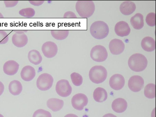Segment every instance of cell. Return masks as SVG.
<instances>
[{
  "label": "cell",
  "instance_id": "ffe728a7",
  "mask_svg": "<svg viewBox=\"0 0 156 117\" xmlns=\"http://www.w3.org/2000/svg\"><path fill=\"white\" fill-rule=\"evenodd\" d=\"M141 46L144 51L147 52H151L155 49V42L152 37H146L142 40Z\"/></svg>",
  "mask_w": 156,
  "mask_h": 117
},
{
  "label": "cell",
  "instance_id": "d6a6232c",
  "mask_svg": "<svg viewBox=\"0 0 156 117\" xmlns=\"http://www.w3.org/2000/svg\"><path fill=\"white\" fill-rule=\"evenodd\" d=\"M63 17L64 18H77V16L75 14L71 11H68L66 12L64 14Z\"/></svg>",
  "mask_w": 156,
  "mask_h": 117
},
{
  "label": "cell",
  "instance_id": "2e32d148",
  "mask_svg": "<svg viewBox=\"0 0 156 117\" xmlns=\"http://www.w3.org/2000/svg\"><path fill=\"white\" fill-rule=\"evenodd\" d=\"M36 75V72L34 67L30 66H26L22 69L20 76L22 79L26 81H29L34 79Z\"/></svg>",
  "mask_w": 156,
  "mask_h": 117
},
{
  "label": "cell",
  "instance_id": "d6986e66",
  "mask_svg": "<svg viewBox=\"0 0 156 117\" xmlns=\"http://www.w3.org/2000/svg\"><path fill=\"white\" fill-rule=\"evenodd\" d=\"M48 107L53 112L60 110L64 105V101L61 99L56 98H51L47 102Z\"/></svg>",
  "mask_w": 156,
  "mask_h": 117
},
{
  "label": "cell",
  "instance_id": "30bf717a",
  "mask_svg": "<svg viewBox=\"0 0 156 117\" xmlns=\"http://www.w3.org/2000/svg\"><path fill=\"white\" fill-rule=\"evenodd\" d=\"M88 102L87 96L84 94L78 93L73 96L71 100L73 107L78 110H82Z\"/></svg>",
  "mask_w": 156,
  "mask_h": 117
},
{
  "label": "cell",
  "instance_id": "4fadbf2b",
  "mask_svg": "<svg viewBox=\"0 0 156 117\" xmlns=\"http://www.w3.org/2000/svg\"><path fill=\"white\" fill-rule=\"evenodd\" d=\"M109 48L112 54L118 55L122 53L124 51L125 44L121 40L114 39L110 41Z\"/></svg>",
  "mask_w": 156,
  "mask_h": 117
},
{
  "label": "cell",
  "instance_id": "4316f807",
  "mask_svg": "<svg viewBox=\"0 0 156 117\" xmlns=\"http://www.w3.org/2000/svg\"><path fill=\"white\" fill-rule=\"evenodd\" d=\"M19 14L21 16L27 18L33 17L35 15L34 9L30 7L23 9L19 11Z\"/></svg>",
  "mask_w": 156,
  "mask_h": 117
},
{
  "label": "cell",
  "instance_id": "8d00e7d4",
  "mask_svg": "<svg viewBox=\"0 0 156 117\" xmlns=\"http://www.w3.org/2000/svg\"><path fill=\"white\" fill-rule=\"evenodd\" d=\"M64 117H78L77 115L73 114H69L66 115Z\"/></svg>",
  "mask_w": 156,
  "mask_h": 117
},
{
  "label": "cell",
  "instance_id": "7a4b0ae2",
  "mask_svg": "<svg viewBox=\"0 0 156 117\" xmlns=\"http://www.w3.org/2000/svg\"><path fill=\"white\" fill-rule=\"evenodd\" d=\"M75 9L79 16L83 18H88L93 14L95 9L94 2L92 1H78Z\"/></svg>",
  "mask_w": 156,
  "mask_h": 117
},
{
  "label": "cell",
  "instance_id": "d4e9b609",
  "mask_svg": "<svg viewBox=\"0 0 156 117\" xmlns=\"http://www.w3.org/2000/svg\"><path fill=\"white\" fill-rule=\"evenodd\" d=\"M52 37L58 40H62L66 39L68 36L69 31L68 30H53L51 31Z\"/></svg>",
  "mask_w": 156,
  "mask_h": 117
},
{
  "label": "cell",
  "instance_id": "f1b7e54d",
  "mask_svg": "<svg viewBox=\"0 0 156 117\" xmlns=\"http://www.w3.org/2000/svg\"><path fill=\"white\" fill-rule=\"evenodd\" d=\"M33 117H52L51 113L48 111L40 109L36 111Z\"/></svg>",
  "mask_w": 156,
  "mask_h": 117
},
{
  "label": "cell",
  "instance_id": "f546056e",
  "mask_svg": "<svg viewBox=\"0 0 156 117\" xmlns=\"http://www.w3.org/2000/svg\"><path fill=\"white\" fill-rule=\"evenodd\" d=\"M146 22L150 26L153 27L155 25V14L151 12L148 14L146 18Z\"/></svg>",
  "mask_w": 156,
  "mask_h": 117
},
{
  "label": "cell",
  "instance_id": "6da1fadb",
  "mask_svg": "<svg viewBox=\"0 0 156 117\" xmlns=\"http://www.w3.org/2000/svg\"><path fill=\"white\" fill-rule=\"evenodd\" d=\"M128 65L132 70L136 72L144 70L147 65V60L143 55L136 53L130 56L128 61Z\"/></svg>",
  "mask_w": 156,
  "mask_h": 117
},
{
  "label": "cell",
  "instance_id": "836d02e7",
  "mask_svg": "<svg viewBox=\"0 0 156 117\" xmlns=\"http://www.w3.org/2000/svg\"><path fill=\"white\" fill-rule=\"evenodd\" d=\"M30 3L32 5L39 6L43 4L44 2V1H29Z\"/></svg>",
  "mask_w": 156,
  "mask_h": 117
},
{
  "label": "cell",
  "instance_id": "cb8c5ba5",
  "mask_svg": "<svg viewBox=\"0 0 156 117\" xmlns=\"http://www.w3.org/2000/svg\"><path fill=\"white\" fill-rule=\"evenodd\" d=\"M23 89L21 83L17 80H13L9 83V89L10 93L13 95H17L21 93Z\"/></svg>",
  "mask_w": 156,
  "mask_h": 117
},
{
  "label": "cell",
  "instance_id": "44dd1931",
  "mask_svg": "<svg viewBox=\"0 0 156 117\" xmlns=\"http://www.w3.org/2000/svg\"><path fill=\"white\" fill-rule=\"evenodd\" d=\"M130 22L133 28L136 30L142 28L144 26L143 15L140 13H137L130 19Z\"/></svg>",
  "mask_w": 156,
  "mask_h": 117
},
{
  "label": "cell",
  "instance_id": "603a6c76",
  "mask_svg": "<svg viewBox=\"0 0 156 117\" xmlns=\"http://www.w3.org/2000/svg\"><path fill=\"white\" fill-rule=\"evenodd\" d=\"M28 58L29 61L35 65L40 64L42 60V57L40 53L35 49H33L29 51Z\"/></svg>",
  "mask_w": 156,
  "mask_h": 117
},
{
  "label": "cell",
  "instance_id": "74e56055",
  "mask_svg": "<svg viewBox=\"0 0 156 117\" xmlns=\"http://www.w3.org/2000/svg\"><path fill=\"white\" fill-rule=\"evenodd\" d=\"M4 18V16L0 12V18Z\"/></svg>",
  "mask_w": 156,
  "mask_h": 117
},
{
  "label": "cell",
  "instance_id": "d590c367",
  "mask_svg": "<svg viewBox=\"0 0 156 117\" xmlns=\"http://www.w3.org/2000/svg\"><path fill=\"white\" fill-rule=\"evenodd\" d=\"M102 117H117L112 113H108L104 115Z\"/></svg>",
  "mask_w": 156,
  "mask_h": 117
},
{
  "label": "cell",
  "instance_id": "8992f818",
  "mask_svg": "<svg viewBox=\"0 0 156 117\" xmlns=\"http://www.w3.org/2000/svg\"><path fill=\"white\" fill-rule=\"evenodd\" d=\"M53 81V78L51 75L47 73H42L37 79V86L41 90H47L51 87Z\"/></svg>",
  "mask_w": 156,
  "mask_h": 117
},
{
  "label": "cell",
  "instance_id": "ac0fdd59",
  "mask_svg": "<svg viewBox=\"0 0 156 117\" xmlns=\"http://www.w3.org/2000/svg\"><path fill=\"white\" fill-rule=\"evenodd\" d=\"M136 6L132 1H127L123 2L120 6L119 9L121 13L125 15L132 14L135 10Z\"/></svg>",
  "mask_w": 156,
  "mask_h": 117
},
{
  "label": "cell",
  "instance_id": "3957f363",
  "mask_svg": "<svg viewBox=\"0 0 156 117\" xmlns=\"http://www.w3.org/2000/svg\"><path fill=\"white\" fill-rule=\"evenodd\" d=\"M91 35L97 39H102L107 36L109 29L107 24L101 21H95L91 25L90 29Z\"/></svg>",
  "mask_w": 156,
  "mask_h": 117
},
{
  "label": "cell",
  "instance_id": "7402d4cb",
  "mask_svg": "<svg viewBox=\"0 0 156 117\" xmlns=\"http://www.w3.org/2000/svg\"><path fill=\"white\" fill-rule=\"evenodd\" d=\"M93 97L94 100L98 102H102L105 101L108 97L106 91L103 88L98 87L94 90Z\"/></svg>",
  "mask_w": 156,
  "mask_h": 117
},
{
  "label": "cell",
  "instance_id": "e575fe53",
  "mask_svg": "<svg viewBox=\"0 0 156 117\" xmlns=\"http://www.w3.org/2000/svg\"><path fill=\"white\" fill-rule=\"evenodd\" d=\"M4 89V86L3 83L0 81V96L3 92Z\"/></svg>",
  "mask_w": 156,
  "mask_h": 117
},
{
  "label": "cell",
  "instance_id": "e0dca14e",
  "mask_svg": "<svg viewBox=\"0 0 156 117\" xmlns=\"http://www.w3.org/2000/svg\"><path fill=\"white\" fill-rule=\"evenodd\" d=\"M127 103L125 100L121 98H119L114 100L112 103V108L115 112L122 113L126 109Z\"/></svg>",
  "mask_w": 156,
  "mask_h": 117
},
{
  "label": "cell",
  "instance_id": "7c38bea8",
  "mask_svg": "<svg viewBox=\"0 0 156 117\" xmlns=\"http://www.w3.org/2000/svg\"><path fill=\"white\" fill-rule=\"evenodd\" d=\"M125 83V80L124 77L119 74L112 75L109 81L110 87L115 90H119L122 89L124 87Z\"/></svg>",
  "mask_w": 156,
  "mask_h": 117
},
{
  "label": "cell",
  "instance_id": "5b68a950",
  "mask_svg": "<svg viewBox=\"0 0 156 117\" xmlns=\"http://www.w3.org/2000/svg\"><path fill=\"white\" fill-rule=\"evenodd\" d=\"M108 54L105 48L101 45H96L92 48L90 52V56L94 61L98 62L105 61Z\"/></svg>",
  "mask_w": 156,
  "mask_h": 117
},
{
  "label": "cell",
  "instance_id": "f35d334b",
  "mask_svg": "<svg viewBox=\"0 0 156 117\" xmlns=\"http://www.w3.org/2000/svg\"><path fill=\"white\" fill-rule=\"evenodd\" d=\"M0 117H4L2 115L0 114Z\"/></svg>",
  "mask_w": 156,
  "mask_h": 117
},
{
  "label": "cell",
  "instance_id": "484cf974",
  "mask_svg": "<svg viewBox=\"0 0 156 117\" xmlns=\"http://www.w3.org/2000/svg\"><path fill=\"white\" fill-rule=\"evenodd\" d=\"M144 94L147 98L152 99L155 97V84L150 83L147 84L145 87Z\"/></svg>",
  "mask_w": 156,
  "mask_h": 117
},
{
  "label": "cell",
  "instance_id": "9c48e42d",
  "mask_svg": "<svg viewBox=\"0 0 156 117\" xmlns=\"http://www.w3.org/2000/svg\"><path fill=\"white\" fill-rule=\"evenodd\" d=\"M41 51L44 55L48 58H51L55 57L58 51L57 44L51 41L44 42L41 47Z\"/></svg>",
  "mask_w": 156,
  "mask_h": 117
},
{
  "label": "cell",
  "instance_id": "83f0119b",
  "mask_svg": "<svg viewBox=\"0 0 156 117\" xmlns=\"http://www.w3.org/2000/svg\"><path fill=\"white\" fill-rule=\"evenodd\" d=\"M70 76L72 82L74 85L79 86L82 83L83 77L79 73L73 72L71 74Z\"/></svg>",
  "mask_w": 156,
  "mask_h": 117
},
{
  "label": "cell",
  "instance_id": "9a60e30c",
  "mask_svg": "<svg viewBox=\"0 0 156 117\" xmlns=\"http://www.w3.org/2000/svg\"><path fill=\"white\" fill-rule=\"evenodd\" d=\"M19 68V64L16 61L10 60L5 63L3 66V70L6 74L12 76L18 72Z\"/></svg>",
  "mask_w": 156,
  "mask_h": 117
},
{
  "label": "cell",
  "instance_id": "5bb4252c",
  "mask_svg": "<svg viewBox=\"0 0 156 117\" xmlns=\"http://www.w3.org/2000/svg\"><path fill=\"white\" fill-rule=\"evenodd\" d=\"M115 31L118 36L123 37L128 36L130 32V29L128 24L124 21H120L115 24Z\"/></svg>",
  "mask_w": 156,
  "mask_h": 117
},
{
  "label": "cell",
  "instance_id": "52a82bcc",
  "mask_svg": "<svg viewBox=\"0 0 156 117\" xmlns=\"http://www.w3.org/2000/svg\"><path fill=\"white\" fill-rule=\"evenodd\" d=\"M72 88L68 80L62 79L57 82L55 87L57 93L60 96L66 97L71 93Z\"/></svg>",
  "mask_w": 156,
  "mask_h": 117
},
{
  "label": "cell",
  "instance_id": "4dcf8cb0",
  "mask_svg": "<svg viewBox=\"0 0 156 117\" xmlns=\"http://www.w3.org/2000/svg\"><path fill=\"white\" fill-rule=\"evenodd\" d=\"M9 39V37L7 33L5 31L0 30V44H6Z\"/></svg>",
  "mask_w": 156,
  "mask_h": 117
},
{
  "label": "cell",
  "instance_id": "277c9868",
  "mask_svg": "<svg viewBox=\"0 0 156 117\" xmlns=\"http://www.w3.org/2000/svg\"><path fill=\"white\" fill-rule=\"evenodd\" d=\"M89 75L92 82L99 84L102 83L106 80L107 72L106 69L102 66H95L91 68Z\"/></svg>",
  "mask_w": 156,
  "mask_h": 117
},
{
  "label": "cell",
  "instance_id": "ba28073f",
  "mask_svg": "<svg viewBox=\"0 0 156 117\" xmlns=\"http://www.w3.org/2000/svg\"><path fill=\"white\" fill-rule=\"evenodd\" d=\"M27 31L25 30H16L15 33L12 36V41L13 44L18 48H22L27 43L28 38L25 34Z\"/></svg>",
  "mask_w": 156,
  "mask_h": 117
},
{
  "label": "cell",
  "instance_id": "1f68e13d",
  "mask_svg": "<svg viewBox=\"0 0 156 117\" xmlns=\"http://www.w3.org/2000/svg\"><path fill=\"white\" fill-rule=\"evenodd\" d=\"M18 1H4V2L6 7L11 8L13 7L18 4Z\"/></svg>",
  "mask_w": 156,
  "mask_h": 117
},
{
  "label": "cell",
  "instance_id": "8fae6325",
  "mask_svg": "<svg viewBox=\"0 0 156 117\" xmlns=\"http://www.w3.org/2000/svg\"><path fill=\"white\" fill-rule=\"evenodd\" d=\"M144 81L141 76L135 75L131 76L128 82V86L129 89L133 92H138L140 91L143 87Z\"/></svg>",
  "mask_w": 156,
  "mask_h": 117
}]
</instances>
